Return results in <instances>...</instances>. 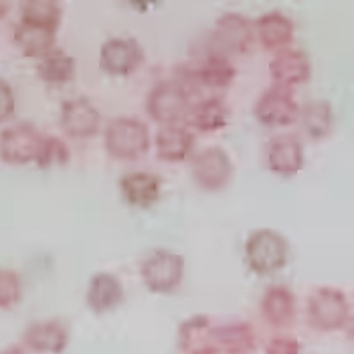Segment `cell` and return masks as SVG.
<instances>
[{
    "instance_id": "obj_1",
    "label": "cell",
    "mask_w": 354,
    "mask_h": 354,
    "mask_svg": "<svg viewBox=\"0 0 354 354\" xmlns=\"http://www.w3.org/2000/svg\"><path fill=\"white\" fill-rule=\"evenodd\" d=\"M151 147V133L145 122L135 117H117L105 129V149L113 160L135 161Z\"/></svg>"
},
{
    "instance_id": "obj_2",
    "label": "cell",
    "mask_w": 354,
    "mask_h": 354,
    "mask_svg": "<svg viewBox=\"0 0 354 354\" xmlns=\"http://www.w3.org/2000/svg\"><path fill=\"white\" fill-rule=\"evenodd\" d=\"M289 259V241L273 229H259L245 243V262L255 274H273L283 270Z\"/></svg>"
},
{
    "instance_id": "obj_3",
    "label": "cell",
    "mask_w": 354,
    "mask_h": 354,
    "mask_svg": "<svg viewBox=\"0 0 354 354\" xmlns=\"http://www.w3.org/2000/svg\"><path fill=\"white\" fill-rule=\"evenodd\" d=\"M194 93L179 78L160 82L147 96L145 109L153 121L165 126L188 119L194 109Z\"/></svg>"
},
{
    "instance_id": "obj_4",
    "label": "cell",
    "mask_w": 354,
    "mask_h": 354,
    "mask_svg": "<svg viewBox=\"0 0 354 354\" xmlns=\"http://www.w3.org/2000/svg\"><path fill=\"white\" fill-rule=\"evenodd\" d=\"M308 324L322 333L342 330L349 322L351 306L346 292L337 287H319L306 305Z\"/></svg>"
},
{
    "instance_id": "obj_5",
    "label": "cell",
    "mask_w": 354,
    "mask_h": 354,
    "mask_svg": "<svg viewBox=\"0 0 354 354\" xmlns=\"http://www.w3.org/2000/svg\"><path fill=\"white\" fill-rule=\"evenodd\" d=\"M142 282L151 292L170 294L183 283L185 259L169 250H154L140 266Z\"/></svg>"
},
{
    "instance_id": "obj_6",
    "label": "cell",
    "mask_w": 354,
    "mask_h": 354,
    "mask_svg": "<svg viewBox=\"0 0 354 354\" xmlns=\"http://www.w3.org/2000/svg\"><path fill=\"white\" fill-rule=\"evenodd\" d=\"M234 78H236V68L230 64L229 59L225 55L209 53L194 64L183 66L179 80L194 93L197 85L211 91H223L230 87Z\"/></svg>"
},
{
    "instance_id": "obj_7",
    "label": "cell",
    "mask_w": 354,
    "mask_h": 354,
    "mask_svg": "<svg viewBox=\"0 0 354 354\" xmlns=\"http://www.w3.org/2000/svg\"><path fill=\"white\" fill-rule=\"evenodd\" d=\"M255 39V28L250 18L239 12L221 15L211 32V43L218 55L227 53H246Z\"/></svg>"
},
{
    "instance_id": "obj_8",
    "label": "cell",
    "mask_w": 354,
    "mask_h": 354,
    "mask_svg": "<svg viewBox=\"0 0 354 354\" xmlns=\"http://www.w3.org/2000/svg\"><path fill=\"white\" fill-rule=\"evenodd\" d=\"M43 135L28 122L12 124L0 131V160L8 165H27L37 160Z\"/></svg>"
},
{
    "instance_id": "obj_9",
    "label": "cell",
    "mask_w": 354,
    "mask_h": 354,
    "mask_svg": "<svg viewBox=\"0 0 354 354\" xmlns=\"http://www.w3.org/2000/svg\"><path fill=\"white\" fill-rule=\"evenodd\" d=\"M234 174L232 160L225 151L214 145L205 147L192 163V176L195 185L204 192H220L230 183Z\"/></svg>"
},
{
    "instance_id": "obj_10",
    "label": "cell",
    "mask_w": 354,
    "mask_h": 354,
    "mask_svg": "<svg viewBox=\"0 0 354 354\" xmlns=\"http://www.w3.org/2000/svg\"><path fill=\"white\" fill-rule=\"evenodd\" d=\"M254 113L261 124L270 126V128L289 126L294 121H298L299 105L294 97L292 88L273 85L271 88H266L259 96L254 106Z\"/></svg>"
},
{
    "instance_id": "obj_11",
    "label": "cell",
    "mask_w": 354,
    "mask_h": 354,
    "mask_svg": "<svg viewBox=\"0 0 354 354\" xmlns=\"http://www.w3.org/2000/svg\"><path fill=\"white\" fill-rule=\"evenodd\" d=\"M144 62V48L133 37H110L101 44L100 68L110 77H129Z\"/></svg>"
},
{
    "instance_id": "obj_12",
    "label": "cell",
    "mask_w": 354,
    "mask_h": 354,
    "mask_svg": "<svg viewBox=\"0 0 354 354\" xmlns=\"http://www.w3.org/2000/svg\"><path fill=\"white\" fill-rule=\"evenodd\" d=\"M268 169L280 177H292L305 165L303 144L296 135H277L266 145Z\"/></svg>"
},
{
    "instance_id": "obj_13",
    "label": "cell",
    "mask_w": 354,
    "mask_h": 354,
    "mask_svg": "<svg viewBox=\"0 0 354 354\" xmlns=\"http://www.w3.org/2000/svg\"><path fill=\"white\" fill-rule=\"evenodd\" d=\"M101 113L87 97L66 100L61 106V128L71 138H91L97 135Z\"/></svg>"
},
{
    "instance_id": "obj_14",
    "label": "cell",
    "mask_w": 354,
    "mask_h": 354,
    "mask_svg": "<svg viewBox=\"0 0 354 354\" xmlns=\"http://www.w3.org/2000/svg\"><path fill=\"white\" fill-rule=\"evenodd\" d=\"M24 347L39 354H61L69 344V331L64 322L50 321L32 322L21 337Z\"/></svg>"
},
{
    "instance_id": "obj_15",
    "label": "cell",
    "mask_w": 354,
    "mask_h": 354,
    "mask_svg": "<svg viewBox=\"0 0 354 354\" xmlns=\"http://www.w3.org/2000/svg\"><path fill=\"white\" fill-rule=\"evenodd\" d=\"M270 75L274 85L292 88L306 84L312 77V61L303 50H282L270 64Z\"/></svg>"
},
{
    "instance_id": "obj_16",
    "label": "cell",
    "mask_w": 354,
    "mask_h": 354,
    "mask_svg": "<svg viewBox=\"0 0 354 354\" xmlns=\"http://www.w3.org/2000/svg\"><path fill=\"white\" fill-rule=\"evenodd\" d=\"M124 301V287L112 273H96L91 277L85 292V303L96 315L109 314Z\"/></svg>"
},
{
    "instance_id": "obj_17",
    "label": "cell",
    "mask_w": 354,
    "mask_h": 354,
    "mask_svg": "<svg viewBox=\"0 0 354 354\" xmlns=\"http://www.w3.org/2000/svg\"><path fill=\"white\" fill-rule=\"evenodd\" d=\"M119 189L126 204L137 209H149L160 201L161 179L151 172H129L121 177Z\"/></svg>"
},
{
    "instance_id": "obj_18",
    "label": "cell",
    "mask_w": 354,
    "mask_h": 354,
    "mask_svg": "<svg viewBox=\"0 0 354 354\" xmlns=\"http://www.w3.org/2000/svg\"><path fill=\"white\" fill-rule=\"evenodd\" d=\"M177 344L183 354H218L213 342V324L207 315H192L181 322Z\"/></svg>"
},
{
    "instance_id": "obj_19",
    "label": "cell",
    "mask_w": 354,
    "mask_h": 354,
    "mask_svg": "<svg viewBox=\"0 0 354 354\" xmlns=\"http://www.w3.org/2000/svg\"><path fill=\"white\" fill-rule=\"evenodd\" d=\"M259 41L266 50H287L294 39V21L282 11L264 12L254 25Z\"/></svg>"
},
{
    "instance_id": "obj_20",
    "label": "cell",
    "mask_w": 354,
    "mask_h": 354,
    "mask_svg": "<svg viewBox=\"0 0 354 354\" xmlns=\"http://www.w3.org/2000/svg\"><path fill=\"white\" fill-rule=\"evenodd\" d=\"M262 317L274 328H287L296 317V296L283 286H273L266 290L261 301Z\"/></svg>"
},
{
    "instance_id": "obj_21",
    "label": "cell",
    "mask_w": 354,
    "mask_h": 354,
    "mask_svg": "<svg viewBox=\"0 0 354 354\" xmlns=\"http://www.w3.org/2000/svg\"><path fill=\"white\" fill-rule=\"evenodd\" d=\"M213 342L218 354H250L257 346V337L248 322H230L213 326Z\"/></svg>"
},
{
    "instance_id": "obj_22",
    "label": "cell",
    "mask_w": 354,
    "mask_h": 354,
    "mask_svg": "<svg viewBox=\"0 0 354 354\" xmlns=\"http://www.w3.org/2000/svg\"><path fill=\"white\" fill-rule=\"evenodd\" d=\"M156 158L167 163H177L192 154L195 144L194 133L181 126H163L156 133Z\"/></svg>"
},
{
    "instance_id": "obj_23",
    "label": "cell",
    "mask_w": 354,
    "mask_h": 354,
    "mask_svg": "<svg viewBox=\"0 0 354 354\" xmlns=\"http://www.w3.org/2000/svg\"><path fill=\"white\" fill-rule=\"evenodd\" d=\"M12 39H15L17 46L25 57H36V59L39 57V59H43L44 55H48L50 52L55 50L57 32H53L50 28L27 25L20 21V25L15 28Z\"/></svg>"
},
{
    "instance_id": "obj_24",
    "label": "cell",
    "mask_w": 354,
    "mask_h": 354,
    "mask_svg": "<svg viewBox=\"0 0 354 354\" xmlns=\"http://www.w3.org/2000/svg\"><path fill=\"white\" fill-rule=\"evenodd\" d=\"M230 112L227 105L220 97H205V100L195 103L188 119L189 124L197 128L198 131L211 133L225 128L229 124Z\"/></svg>"
},
{
    "instance_id": "obj_25",
    "label": "cell",
    "mask_w": 354,
    "mask_h": 354,
    "mask_svg": "<svg viewBox=\"0 0 354 354\" xmlns=\"http://www.w3.org/2000/svg\"><path fill=\"white\" fill-rule=\"evenodd\" d=\"M36 73L39 80L50 85H64L75 78L77 73V59L68 55L62 50L55 48L48 55L39 59L36 66Z\"/></svg>"
},
{
    "instance_id": "obj_26",
    "label": "cell",
    "mask_w": 354,
    "mask_h": 354,
    "mask_svg": "<svg viewBox=\"0 0 354 354\" xmlns=\"http://www.w3.org/2000/svg\"><path fill=\"white\" fill-rule=\"evenodd\" d=\"M62 20V8L55 0H25L21 2V24L36 25L59 30Z\"/></svg>"
},
{
    "instance_id": "obj_27",
    "label": "cell",
    "mask_w": 354,
    "mask_h": 354,
    "mask_svg": "<svg viewBox=\"0 0 354 354\" xmlns=\"http://www.w3.org/2000/svg\"><path fill=\"white\" fill-rule=\"evenodd\" d=\"M303 128L306 135L314 140L326 138L333 128V110L328 101H312L299 110Z\"/></svg>"
},
{
    "instance_id": "obj_28",
    "label": "cell",
    "mask_w": 354,
    "mask_h": 354,
    "mask_svg": "<svg viewBox=\"0 0 354 354\" xmlns=\"http://www.w3.org/2000/svg\"><path fill=\"white\" fill-rule=\"evenodd\" d=\"M71 154H69L68 145L57 137H43L41 142V149L37 154V167L39 169H50V167H64L69 161Z\"/></svg>"
},
{
    "instance_id": "obj_29",
    "label": "cell",
    "mask_w": 354,
    "mask_h": 354,
    "mask_svg": "<svg viewBox=\"0 0 354 354\" xmlns=\"http://www.w3.org/2000/svg\"><path fill=\"white\" fill-rule=\"evenodd\" d=\"M21 299V280L17 271L0 268V308H11Z\"/></svg>"
},
{
    "instance_id": "obj_30",
    "label": "cell",
    "mask_w": 354,
    "mask_h": 354,
    "mask_svg": "<svg viewBox=\"0 0 354 354\" xmlns=\"http://www.w3.org/2000/svg\"><path fill=\"white\" fill-rule=\"evenodd\" d=\"M264 354H303L301 344L292 337L278 335V337L271 338L270 342H268Z\"/></svg>"
},
{
    "instance_id": "obj_31",
    "label": "cell",
    "mask_w": 354,
    "mask_h": 354,
    "mask_svg": "<svg viewBox=\"0 0 354 354\" xmlns=\"http://www.w3.org/2000/svg\"><path fill=\"white\" fill-rule=\"evenodd\" d=\"M17 109V97L12 93V87L6 80L0 78V122L8 121Z\"/></svg>"
},
{
    "instance_id": "obj_32",
    "label": "cell",
    "mask_w": 354,
    "mask_h": 354,
    "mask_svg": "<svg viewBox=\"0 0 354 354\" xmlns=\"http://www.w3.org/2000/svg\"><path fill=\"white\" fill-rule=\"evenodd\" d=\"M0 354H28V351L21 346H9L4 351H0Z\"/></svg>"
},
{
    "instance_id": "obj_33",
    "label": "cell",
    "mask_w": 354,
    "mask_h": 354,
    "mask_svg": "<svg viewBox=\"0 0 354 354\" xmlns=\"http://www.w3.org/2000/svg\"><path fill=\"white\" fill-rule=\"evenodd\" d=\"M9 12V4L8 2H0V20H2V18L6 17V15H8Z\"/></svg>"
}]
</instances>
